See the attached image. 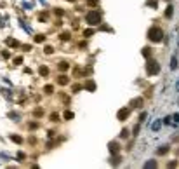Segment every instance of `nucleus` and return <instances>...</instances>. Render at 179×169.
I'll use <instances>...</instances> for the list:
<instances>
[{
    "mask_svg": "<svg viewBox=\"0 0 179 169\" xmlns=\"http://www.w3.org/2000/svg\"><path fill=\"white\" fill-rule=\"evenodd\" d=\"M68 66H70L68 63H61V65H59V70H63V71H64V70H68Z\"/></svg>",
    "mask_w": 179,
    "mask_h": 169,
    "instance_id": "obj_14",
    "label": "nucleus"
},
{
    "mask_svg": "<svg viewBox=\"0 0 179 169\" xmlns=\"http://www.w3.org/2000/svg\"><path fill=\"white\" fill-rule=\"evenodd\" d=\"M127 117H129V110H127V108H122V110L118 112V120H125Z\"/></svg>",
    "mask_w": 179,
    "mask_h": 169,
    "instance_id": "obj_4",
    "label": "nucleus"
},
{
    "mask_svg": "<svg viewBox=\"0 0 179 169\" xmlns=\"http://www.w3.org/2000/svg\"><path fill=\"white\" fill-rule=\"evenodd\" d=\"M110 152L111 154H117L118 152V145L117 143H110Z\"/></svg>",
    "mask_w": 179,
    "mask_h": 169,
    "instance_id": "obj_5",
    "label": "nucleus"
},
{
    "mask_svg": "<svg viewBox=\"0 0 179 169\" xmlns=\"http://www.w3.org/2000/svg\"><path fill=\"white\" fill-rule=\"evenodd\" d=\"M172 12H174L172 5H169V7H167V11H165V16H167V18H171V16H172Z\"/></svg>",
    "mask_w": 179,
    "mask_h": 169,
    "instance_id": "obj_8",
    "label": "nucleus"
},
{
    "mask_svg": "<svg viewBox=\"0 0 179 169\" xmlns=\"http://www.w3.org/2000/svg\"><path fill=\"white\" fill-rule=\"evenodd\" d=\"M85 87H87L89 91H94V89H96V84H94V82H87V84H85Z\"/></svg>",
    "mask_w": 179,
    "mask_h": 169,
    "instance_id": "obj_7",
    "label": "nucleus"
},
{
    "mask_svg": "<svg viewBox=\"0 0 179 169\" xmlns=\"http://www.w3.org/2000/svg\"><path fill=\"white\" fill-rule=\"evenodd\" d=\"M85 21L89 23V25H97V23H101V14H99V12H96V11L87 12V16H85Z\"/></svg>",
    "mask_w": 179,
    "mask_h": 169,
    "instance_id": "obj_3",
    "label": "nucleus"
},
{
    "mask_svg": "<svg viewBox=\"0 0 179 169\" xmlns=\"http://www.w3.org/2000/svg\"><path fill=\"white\" fill-rule=\"evenodd\" d=\"M177 45H179V38H177Z\"/></svg>",
    "mask_w": 179,
    "mask_h": 169,
    "instance_id": "obj_26",
    "label": "nucleus"
},
{
    "mask_svg": "<svg viewBox=\"0 0 179 169\" xmlns=\"http://www.w3.org/2000/svg\"><path fill=\"white\" fill-rule=\"evenodd\" d=\"M64 117H66L68 120H71V119H73V113H71V112H66V113H64Z\"/></svg>",
    "mask_w": 179,
    "mask_h": 169,
    "instance_id": "obj_16",
    "label": "nucleus"
},
{
    "mask_svg": "<svg viewBox=\"0 0 179 169\" xmlns=\"http://www.w3.org/2000/svg\"><path fill=\"white\" fill-rule=\"evenodd\" d=\"M83 35H85V37H90V35H92V30H87V31H83Z\"/></svg>",
    "mask_w": 179,
    "mask_h": 169,
    "instance_id": "obj_22",
    "label": "nucleus"
},
{
    "mask_svg": "<svg viewBox=\"0 0 179 169\" xmlns=\"http://www.w3.org/2000/svg\"><path fill=\"white\" fill-rule=\"evenodd\" d=\"M171 68H172V70H176V68H177V58H176V56H174L172 61H171Z\"/></svg>",
    "mask_w": 179,
    "mask_h": 169,
    "instance_id": "obj_6",
    "label": "nucleus"
},
{
    "mask_svg": "<svg viewBox=\"0 0 179 169\" xmlns=\"http://www.w3.org/2000/svg\"><path fill=\"white\" fill-rule=\"evenodd\" d=\"M148 38H150L151 42H160V40L164 38V31H162L158 26H153V28H150V31H148Z\"/></svg>",
    "mask_w": 179,
    "mask_h": 169,
    "instance_id": "obj_1",
    "label": "nucleus"
},
{
    "mask_svg": "<svg viewBox=\"0 0 179 169\" xmlns=\"http://www.w3.org/2000/svg\"><path fill=\"white\" fill-rule=\"evenodd\" d=\"M150 54H151L150 47H145V49H143V56H145V58H150Z\"/></svg>",
    "mask_w": 179,
    "mask_h": 169,
    "instance_id": "obj_9",
    "label": "nucleus"
},
{
    "mask_svg": "<svg viewBox=\"0 0 179 169\" xmlns=\"http://www.w3.org/2000/svg\"><path fill=\"white\" fill-rule=\"evenodd\" d=\"M49 70H47V66H40V75H47Z\"/></svg>",
    "mask_w": 179,
    "mask_h": 169,
    "instance_id": "obj_13",
    "label": "nucleus"
},
{
    "mask_svg": "<svg viewBox=\"0 0 179 169\" xmlns=\"http://www.w3.org/2000/svg\"><path fill=\"white\" fill-rule=\"evenodd\" d=\"M160 126H162V122H160V120H157V122H155V124H153V131H158V129H160Z\"/></svg>",
    "mask_w": 179,
    "mask_h": 169,
    "instance_id": "obj_12",
    "label": "nucleus"
},
{
    "mask_svg": "<svg viewBox=\"0 0 179 169\" xmlns=\"http://www.w3.org/2000/svg\"><path fill=\"white\" fill-rule=\"evenodd\" d=\"M44 38H45V37H44V35H38V37H35V42H42Z\"/></svg>",
    "mask_w": 179,
    "mask_h": 169,
    "instance_id": "obj_19",
    "label": "nucleus"
},
{
    "mask_svg": "<svg viewBox=\"0 0 179 169\" xmlns=\"http://www.w3.org/2000/svg\"><path fill=\"white\" fill-rule=\"evenodd\" d=\"M57 82H59L61 85H64V84H68V78H66L64 75H63V77H59V80H57Z\"/></svg>",
    "mask_w": 179,
    "mask_h": 169,
    "instance_id": "obj_11",
    "label": "nucleus"
},
{
    "mask_svg": "<svg viewBox=\"0 0 179 169\" xmlns=\"http://www.w3.org/2000/svg\"><path fill=\"white\" fill-rule=\"evenodd\" d=\"M120 162V157H115V159H111V164H118Z\"/></svg>",
    "mask_w": 179,
    "mask_h": 169,
    "instance_id": "obj_21",
    "label": "nucleus"
},
{
    "mask_svg": "<svg viewBox=\"0 0 179 169\" xmlns=\"http://www.w3.org/2000/svg\"><path fill=\"white\" fill-rule=\"evenodd\" d=\"M177 91H179V82H177Z\"/></svg>",
    "mask_w": 179,
    "mask_h": 169,
    "instance_id": "obj_25",
    "label": "nucleus"
},
{
    "mask_svg": "<svg viewBox=\"0 0 179 169\" xmlns=\"http://www.w3.org/2000/svg\"><path fill=\"white\" fill-rule=\"evenodd\" d=\"M177 103H179V99H177Z\"/></svg>",
    "mask_w": 179,
    "mask_h": 169,
    "instance_id": "obj_27",
    "label": "nucleus"
},
{
    "mask_svg": "<svg viewBox=\"0 0 179 169\" xmlns=\"http://www.w3.org/2000/svg\"><path fill=\"white\" fill-rule=\"evenodd\" d=\"M146 71H148V75H157L160 71V65L158 61H155V59H150L148 63H146Z\"/></svg>",
    "mask_w": 179,
    "mask_h": 169,
    "instance_id": "obj_2",
    "label": "nucleus"
},
{
    "mask_svg": "<svg viewBox=\"0 0 179 169\" xmlns=\"http://www.w3.org/2000/svg\"><path fill=\"white\" fill-rule=\"evenodd\" d=\"M7 44H9V45H18V42H16L14 38H9V40H7Z\"/></svg>",
    "mask_w": 179,
    "mask_h": 169,
    "instance_id": "obj_17",
    "label": "nucleus"
},
{
    "mask_svg": "<svg viewBox=\"0 0 179 169\" xmlns=\"http://www.w3.org/2000/svg\"><path fill=\"white\" fill-rule=\"evenodd\" d=\"M45 92L50 94V92H52V85H45Z\"/></svg>",
    "mask_w": 179,
    "mask_h": 169,
    "instance_id": "obj_20",
    "label": "nucleus"
},
{
    "mask_svg": "<svg viewBox=\"0 0 179 169\" xmlns=\"http://www.w3.org/2000/svg\"><path fill=\"white\" fill-rule=\"evenodd\" d=\"M174 119H176V120L179 122V113H176V115H174Z\"/></svg>",
    "mask_w": 179,
    "mask_h": 169,
    "instance_id": "obj_24",
    "label": "nucleus"
},
{
    "mask_svg": "<svg viewBox=\"0 0 179 169\" xmlns=\"http://www.w3.org/2000/svg\"><path fill=\"white\" fill-rule=\"evenodd\" d=\"M120 136H122V138H127V136H129V131H127V129H124V131L120 133Z\"/></svg>",
    "mask_w": 179,
    "mask_h": 169,
    "instance_id": "obj_18",
    "label": "nucleus"
},
{
    "mask_svg": "<svg viewBox=\"0 0 179 169\" xmlns=\"http://www.w3.org/2000/svg\"><path fill=\"white\" fill-rule=\"evenodd\" d=\"M12 141H18V143H19L21 138H19V136H12Z\"/></svg>",
    "mask_w": 179,
    "mask_h": 169,
    "instance_id": "obj_23",
    "label": "nucleus"
},
{
    "mask_svg": "<svg viewBox=\"0 0 179 169\" xmlns=\"http://www.w3.org/2000/svg\"><path fill=\"white\" fill-rule=\"evenodd\" d=\"M145 167H157V162H155V161L146 162V164H145Z\"/></svg>",
    "mask_w": 179,
    "mask_h": 169,
    "instance_id": "obj_10",
    "label": "nucleus"
},
{
    "mask_svg": "<svg viewBox=\"0 0 179 169\" xmlns=\"http://www.w3.org/2000/svg\"><path fill=\"white\" fill-rule=\"evenodd\" d=\"M167 150H169V147H164V148H158V154H160V155H164V154H165V152H167Z\"/></svg>",
    "mask_w": 179,
    "mask_h": 169,
    "instance_id": "obj_15",
    "label": "nucleus"
}]
</instances>
